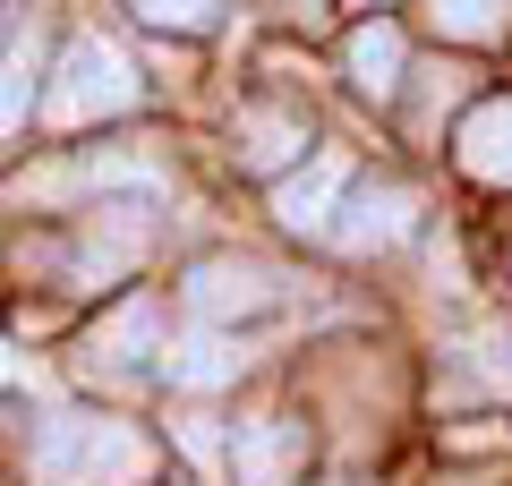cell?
Returning a JSON list of instances; mask_svg holds the SVG:
<instances>
[{
    "mask_svg": "<svg viewBox=\"0 0 512 486\" xmlns=\"http://www.w3.org/2000/svg\"><path fill=\"white\" fill-rule=\"evenodd\" d=\"M146 469V435L128 418H94V410H60L35 435V478L43 486H103V478H137Z\"/></svg>",
    "mask_w": 512,
    "mask_h": 486,
    "instance_id": "1",
    "label": "cell"
},
{
    "mask_svg": "<svg viewBox=\"0 0 512 486\" xmlns=\"http://www.w3.org/2000/svg\"><path fill=\"white\" fill-rule=\"evenodd\" d=\"M120 111H137V69H128V52L103 43V35H69V52L52 60V86H43V120L86 128V120H120Z\"/></svg>",
    "mask_w": 512,
    "mask_h": 486,
    "instance_id": "2",
    "label": "cell"
},
{
    "mask_svg": "<svg viewBox=\"0 0 512 486\" xmlns=\"http://www.w3.org/2000/svg\"><path fill=\"white\" fill-rule=\"evenodd\" d=\"M342 197H350V154H333V145H325L308 171H291V180L274 188V214H282V231H325L333 239Z\"/></svg>",
    "mask_w": 512,
    "mask_h": 486,
    "instance_id": "3",
    "label": "cell"
},
{
    "mask_svg": "<svg viewBox=\"0 0 512 486\" xmlns=\"http://www.w3.org/2000/svg\"><path fill=\"white\" fill-rule=\"evenodd\" d=\"M188 307H197L205 324H222V316H256V307H274V273L248 265V256H205V265L188 273Z\"/></svg>",
    "mask_w": 512,
    "mask_h": 486,
    "instance_id": "4",
    "label": "cell"
},
{
    "mask_svg": "<svg viewBox=\"0 0 512 486\" xmlns=\"http://www.w3.org/2000/svg\"><path fill=\"white\" fill-rule=\"evenodd\" d=\"M299 461H308V435L291 418H239V435H231V478L239 486H291Z\"/></svg>",
    "mask_w": 512,
    "mask_h": 486,
    "instance_id": "5",
    "label": "cell"
},
{
    "mask_svg": "<svg viewBox=\"0 0 512 486\" xmlns=\"http://www.w3.org/2000/svg\"><path fill=\"white\" fill-rule=\"evenodd\" d=\"M410 188H393V180H376V188H350L342 197V222H333V239H342L350 256H367V248H393V239L410 231Z\"/></svg>",
    "mask_w": 512,
    "mask_h": 486,
    "instance_id": "6",
    "label": "cell"
},
{
    "mask_svg": "<svg viewBox=\"0 0 512 486\" xmlns=\"http://www.w3.org/2000/svg\"><path fill=\"white\" fill-rule=\"evenodd\" d=\"M453 154H461V171H470V180L512 188V94H495V103H478L470 120H461Z\"/></svg>",
    "mask_w": 512,
    "mask_h": 486,
    "instance_id": "7",
    "label": "cell"
},
{
    "mask_svg": "<svg viewBox=\"0 0 512 486\" xmlns=\"http://www.w3.org/2000/svg\"><path fill=\"white\" fill-rule=\"evenodd\" d=\"M231 154L248 162V171H282L291 154H308V120H299V111H274V103H248Z\"/></svg>",
    "mask_w": 512,
    "mask_h": 486,
    "instance_id": "8",
    "label": "cell"
},
{
    "mask_svg": "<svg viewBox=\"0 0 512 486\" xmlns=\"http://www.w3.org/2000/svg\"><path fill=\"white\" fill-rule=\"evenodd\" d=\"M163 367H171V384H188V393H214V384H231L239 367H248V350H239L222 324H197L188 342H171Z\"/></svg>",
    "mask_w": 512,
    "mask_h": 486,
    "instance_id": "9",
    "label": "cell"
},
{
    "mask_svg": "<svg viewBox=\"0 0 512 486\" xmlns=\"http://www.w3.org/2000/svg\"><path fill=\"white\" fill-rule=\"evenodd\" d=\"M402 35H393V26H359V35H350V52H342V69H350V86L367 94V103H393V94H402Z\"/></svg>",
    "mask_w": 512,
    "mask_h": 486,
    "instance_id": "10",
    "label": "cell"
},
{
    "mask_svg": "<svg viewBox=\"0 0 512 486\" xmlns=\"http://www.w3.org/2000/svg\"><path fill=\"white\" fill-rule=\"evenodd\" d=\"M154 324H163V316H154V299H120V307H111L103 324H94L86 359L120 376V367H137V359H146V350H154Z\"/></svg>",
    "mask_w": 512,
    "mask_h": 486,
    "instance_id": "11",
    "label": "cell"
},
{
    "mask_svg": "<svg viewBox=\"0 0 512 486\" xmlns=\"http://www.w3.org/2000/svg\"><path fill=\"white\" fill-rule=\"evenodd\" d=\"M427 26L444 43H495L504 35V0H427Z\"/></svg>",
    "mask_w": 512,
    "mask_h": 486,
    "instance_id": "12",
    "label": "cell"
},
{
    "mask_svg": "<svg viewBox=\"0 0 512 486\" xmlns=\"http://www.w3.org/2000/svg\"><path fill=\"white\" fill-rule=\"evenodd\" d=\"M35 77H43L35 69V43H9V60H0V137L35 111Z\"/></svg>",
    "mask_w": 512,
    "mask_h": 486,
    "instance_id": "13",
    "label": "cell"
},
{
    "mask_svg": "<svg viewBox=\"0 0 512 486\" xmlns=\"http://www.w3.org/2000/svg\"><path fill=\"white\" fill-rule=\"evenodd\" d=\"M146 26H163V35H205V26L222 18V0H128Z\"/></svg>",
    "mask_w": 512,
    "mask_h": 486,
    "instance_id": "14",
    "label": "cell"
},
{
    "mask_svg": "<svg viewBox=\"0 0 512 486\" xmlns=\"http://www.w3.org/2000/svg\"><path fill=\"white\" fill-rule=\"evenodd\" d=\"M299 18H316V0H299Z\"/></svg>",
    "mask_w": 512,
    "mask_h": 486,
    "instance_id": "15",
    "label": "cell"
},
{
    "mask_svg": "<svg viewBox=\"0 0 512 486\" xmlns=\"http://www.w3.org/2000/svg\"><path fill=\"white\" fill-rule=\"evenodd\" d=\"M359 9H367V0H359Z\"/></svg>",
    "mask_w": 512,
    "mask_h": 486,
    "instance_id": "16",
    "label": "cell"
}]
</instances>
